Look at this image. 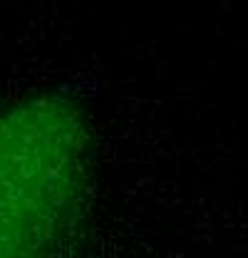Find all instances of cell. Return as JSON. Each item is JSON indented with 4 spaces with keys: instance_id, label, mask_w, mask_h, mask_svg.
Listing matches in <instances>:
<instances>
[{
    "instance_id": "cell-1",
    "label": "cell",
    "mask_w": 248,
    "mask_h": 258,
    "mask_svg": "<svg viewBox=\"0 0 248 258\" xmlns=\"http://www.w3.org/2000/svg\"><path fill=\"white\" fill-rule=\"evenodd\" d=\"M92 169L85 112L35 95L0 112V258H65Z\"/></svg>"
}]
</instances>
